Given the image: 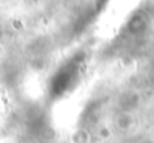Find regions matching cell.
Returning <instances> with one entry per match:
<instances>
[{
    "mask_svg": "<svg viewBox=\"0 0 154 143\" xmlns=\"http://www.w3.org/2000/svg\"><path fill=\"white\" fill-rule=\"evenodd\" d=\"M11 26H12V29H15V30H23V29H24V24H23L21 20H12Z\"/></svg>",
    "mask_w": 154,
    "mask_h": 143,
    "instance_id": "1",
    "label": "cell"
},
{
    "mask_svg": "<svg viewBox=\"0 0 154 143\" xmlns=\"http://www.w3.org/2000/svg\"><path fill=\"white\" fill-rule=\"evenodd\" d=\"M98 133H100V137H101V139H109V137H110V130H109L107 127H101Z\"/></svg>",
    "mask_w": 154,
    "mask_h": 143,
    "instance_id": "2",
    "label": "cell"
}]
</instances>
